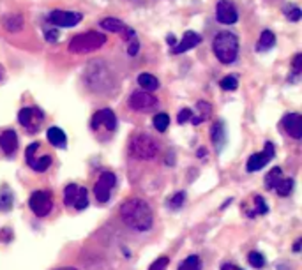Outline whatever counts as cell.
<instances>
[{
	"label": "cell",
	"instance_id": "cell-11",
	"mask_svg": "<svg viewBox=\"0 0 302 270\" xmlns=\"http://www.w3.org/2000/svg\"><path fill=\"white\" fill-rule=\"evenodd\" d=\"M99 126H105L108 131H115L117 129V117L110 108H105V110H99L94 113L92 120H90V127L95 131Z\"/></svg>",
	"mask_w": 302,
	"mask_h": 270
},
{
	"label": "cell",
	"instance_id": "cell-26",
	"mask_svg": "<svg viewBox=\"0 0 302 270\" xmlns=\"http://www.w3.org/2000/svg\"><path fill=\"white\" fill-rule=\"evenodd\" d=\"M179 270H202V261L198 256H187L184 261L181 263Z\"/></svg>",
	"mask_w": 302,
	"mask_h": 270
},
{
	"label": "cell",
	"instance_id": "cell-39",
	"mask_svg": "<svg viewBox=\"0 0 302 270\" xmlns=\"http://www.w3.org/2000/svg\"><path fill=\"white\" fill-rule=\"evenodd\" d=\"M300 71H302V55L297 53V55L293 57V72H295V75H300Z\"/></svg>",
	"mask_w": 302,
	"mask_h": 270
},
{
	"label": "cell",
	"instance_id": "cell-2",
	"mask_svg": "<svg viewBox=\"0 0 302 270\" xmlns=\"http://www.w3.org/2000/svg\"><path fill=\"white\" fill-rule=\"evenodd\" d=\"M214 55L223 64H232L239 55V39L232 32H219L212 42Z\"/></svg>",
	"mask_w": 302,
	"mask_h": 270
},
{
	"label": "cell",
	"instance_id": "cell-43",
	"mask_svg": "<svg viewBox=\"0 0 302 270\" xmlns=\"http://www.w3.org/2000/svg\"><path fill=\"white\" fill-rule=\"evenodd\" d=\"M300 244H302V238H299V240L295 242V246H293V251H295V253H299L300 251Z\"/></svg>",
	"mask_w": 302,
	"mask_h": 270
},
{
	"label": "cell",
	"instance_id": "cell-10",
	"mask_svg": "<svg viewBox=\"0 0 302 270\" xmlns=\"http://www.w3.org/2000/svg\"><path fill=\"white\" fill-rule=\"evenodd\" d=\"M216 18L223 25H233L237 21V18H239V14H237L235 6L230 0H219L216 6Z\"/></svg>",
	"mask_w": 302,
	"mask_h": 270
},
{
	"label": "cell",
	"instance_id": "cell-17",
	"mask_svg": "<svg viewBox=\"0 0 302 270\" xmlns=\"http://www.w3.org/2000/svg\"><path fill=\"white\" fill-rule=\"evenodd\" d=\"M210 138H212V143L216 146L217 150L221 149V146L224 145V140H226V133H224V126L221 120H217L216 124L212 126V129H210Z\"/></svg>",
	"mask_w": 302,
	"mask_h": 270
},
{
	"label": "cell",
	"instance_id": "cell-5",
	"mask_svg": "<svg viewBox=\"0 0 302 270\" xmlns=\"http://www.w3.org/2000/svg\"><path fill=\"white\" fill-rule=\"evenodd\" d=\"M29 207L37 217H44L52 212L53 208V196L48 191H36L32 192L29 200Z\"/></svg>",
	"mask_w": 302,
	"mask_h": 270
},
{
	"label": "cell",
	"instance_id": "cell-24",
	"mask_svg": "<svg viewBox=\"0 0 302 270\" xmlns=\"http://www.w3.org/2000/svg\"><path fill=\"white\" fill-rule=\"evenodd\" d=\"M283 179V171H281V168H272L269 173H267V177H265V187L267 189H274L276 187V184L279 182V180Z\"/></svg>",
	"mask_w": 302,
	"mask_h": 270
},
{
	"label": "cell",
	"instance_id": "cell-8",
	"mask_svg": "<svg viewBox=\"0 0 302 270\" xmlns=\"http://www.w3.org/2000/svg\"><path fill=\"white\" fill-rule=\"evenodd\" d=\"M43 118H44V113L36 106H27V108H23V110H20V113H18V120H20V124L23 126L27 131H30V133L39 129Z\"/></svg>",
	"mask_w": 302,
	"mask_h": 270
},
{
	"label": "cell",
	"instance_id": "cell-35",
	"mask_svg": "<svg viewBox=\"0 0 302 270\" xmlns=\"http://www.w3.org/2000/svg\"><path fill=\"white\" fill-rule=\"evenodd\" d=\"M168 263H170V260H168L166 256H161V258H158V260H156L154 263L150 265V268H148V270H166Z\"/></svg>",
	"mask_w": 302,
	"mask_h": 270
},
{
	"label": "cell",
	"instance_id": "cell-20",
	"mask_svg": "<svg viewBox=\"0 0 302 270\" xmlns=\"http://www.w3.org/2000/svg\"><path fill=\"white\" fill-rule=\"evenodd\" d=\"M138 83L145 92H154L159 88V80L154 75H148V72H143V75L138 76Z\"/></svg>",
	"mask_w": 302,
	"mask_h": 270
},
{
	"label": "cell",
	"instance_id": "cell-27",
	"mask_svg": "<svg viewBox=\"0 0 302 270\" xmlns=\"http://www.w3.org/2000/svg\"><path fill=\"white\" fill-rule=\"evenodd\" d=\"M49 164H52V157L43 156V157H39V159H34L32 164H30V168L41 173V171H46V169L49 168Z\"/></svg>",
	"mask_w": 302,
	"mask_h": 270
},
{
	"label": "cell",
	"instance_id": "cell-44",
	"mask_svg": "<svg viewBox=\"0 0 302 270\" xmlns=\"http://www.w3.org/2000/svg\"><path fill=\"white\" fill-rule=\"evenodd\" d=\"M168 42H170V44H173V42H175L173 36H168Z\"/></svg>",
	"mask_w": 302,
	"mask_h": 270
},
{
	"label": "cell",
	"instance_id": "cell-14",
	"mask_svg": "<svg viewBox=\"0 0 302 270\" xmlns=\"http://www.w3.org/2000/svg\"><path fill=\"white\" fill-rule=\"evenodd\" d=\"M202 41V37L198 36L196 32H186L184 37H182V41L179 42V44H175L173 48H171V53H175V55H179V53H184V52H189V50H193L194 46H198Z\"/></svg>",
	"mask_w": 302,
	"mask_h": 270
},
{
	"label": "cell",
	"instance_id": "cell-16",
	"mask_svg": "<svg viewBox=\"0 0 302 270\" xmlns=\"http://www.w3.org/2000/svg\"><path fill=\"white\" fill-rule=\"evenodd\" d=\"M272 157L274 156H270V154L265 152V150H263V152H258V154H253V156L247 159V164H246L247 171H258V169H262L263 166H265Z\"/></svg>",
	"mask_w": 302,
	"mask_h": 270
},
{
	"label": "cell",
	"instance_id": "cell-21",
	"mask_svg": "<svg viewBox=\"0 0 302 270\" xmlns=\"http://www.w3.org/2000/svg\"><path fill=\"white\" fill-rule=\"evenodd\" d=\"M48 141L53 146H66V133L60 127H49L48 129Z\"/></svg>",
	"mask_w": 302,
	"mask_h": 270
},
{
	"label": "cell",
	"instance_id": "cell-23",
	"mask_svg": "<svg viewBox=\"0 0 302 270\" xmlns=\"http://www.w3.org/2000/svg\"><path fill=\"white\" fill-rule=\"evenodd\" d=\"M72 207L78 208V210H83L85 207H89V192H87L85 187H78L74 202H72Z\"/></svg>",
	"mask_w": 302,
	"mask_h": 270
},
{
	"label": "cell",
	"instance_id": "cell-4",
	"mask_svg": "<svg viewBox=\"0 0 302 270\" xmlns=\"http://www.w3.org/2000/svg\"><path fill=\"white\" fill-rule=\"evenodd\" d=\"M105 42H106V37L103 36V34L90 30V32H83V34H78V36L72 37L71 42H69V52H72V53H90V52L99 50L103 44H105Z\"/></svg>",
	"mask_w": 302,
	"mask_h": 270
},
{
	"label": "cell",
	"instance_id": "cell-22",
	"mask_svg": "<svg viewBox=\"0 0 302 270\" xmlns=\"http://www.w3.org/2000/svg\"><path fill=\"white\" fill-rule=\"evenodd\" d=\"M4 27H6V30H9V32H18V30L23 29V16H20V14L7 16L6 20H4Z\"/></svg>",
	"mask_w": 302,
	"mask_h": 270
},
{
	"label": "cell",
	"instance_id": "cell-42",
	"mask_svg": "<svg viewBox=\"0 0 302 270\" xmlns=\"http://www.w3.org/2000/svg\"><path fill=\"white\" fill-rule=\"evenodd\" d=\"M221 270H242V268H239L237 265H232V263H226V265H223V268Z\"/></svg>",
	"mask_w": 302,
	"mask_h": 270
},
{
	"label": "cell",
	"instance_id": "cell-1",
	"mask_svg": "<svg viewBox=\"0 0 302 270\" xmlns=\"http://www.w3.org/2000/svg\"><path fill=\"white\" fill-rule=\"evenodd\" d=\"M120 219L125 226H129L135 231H147L152 228L154 214L147 202L140 198L125 200L120 207Z\"/></svg>",
	"mask_w": 302,
	"mask_h": 270
},
{
	"label": "cell",
	"instance_id": "cell-29",
	"mask_svg": "<svg viewBox=\"0 0 302 270\" xmlns=\"http://www.w3.org/2000/svg\"><path fill=\"white\" fill-rule=\"evenodd\" d=\"M76 191H78V186H76V184H69V186L64 189V203H66V205H72Z\"/></svg>",
	"mask_w": 302,
	"mask_h": 270
},
{
	"label": "cell",
	"instance_id": "cell-45",
	"mask_svg": "<svg viewBox=\"0 0 302 270\" xmlns=\"http://www.w3.org/2000/svg\"><path fill=\"white\" fill-rule=\"evenodd\" d=\"M57 270H76V268H72V267H62V268H57Z\"/></svg>",
	"mask_w": 302,
	"mask_h": 270
},
{
	"label": "cell",
	"instance_id": "cell-7",
	"mask_svg": "<svg viewBox=\"0 0 302 270\" xmlns=\"http://www.w3.org/2000/svg\"><path fill=\"white\" fill-rule=\"evenodd\" d=\"M115 184H117V177L113 175L112 171L103 173V175L99 177L97 182H95V187H94L95 200H97L99 203H106V202H108L110 194H112V189L115 187Z\"/></svg>",
	"mask_w": 302,
	"mask_h": 270
},
{
	"label": "cell",
	"instance_id": "cell-36",
	"mask_svg": "<svg viewBox=\"0 0 302 270\" xmlns=\"http://www.w3.org/2000/svg\"><path fill=\"white\" fill-rule=\"evenodd\" d=\"M191 118H193V111H191L189 108H184V110H181V113H179L177 120H179V124H186V122H191Z\"/></svg>",
	"mask_w": 302,
	"mask_h": 270
},
{
	"label": "cell",
	"instance_id": "cell-25",
	"mask_svg": "<svg viewBox=\"0 0 302 270\" xmlns=\"http://www.w3.org/2000/svg\"><path fill=\"white\" fill-rule=\"evenodd\" d=\"M274 189L278 191L279 196H288L293 189V180L290 179V177H283V179L276 184V187Z\"/></svg>",
	"mask_w": 302,
	"mask_h": 270
},
{
	"label": "cell",
	"instance_id": "cell-3",
	"mask_svg": "<svg viewBox=\"0 0 302 270\" xmlns=\"http://www.w3.org/2000/svg\"><path fill=\"white\" fill-rule=\"evenodd\" d=\"M129 152L136 159H154L159 152V145L156 143L154 138H150L148 134L140 133L135 134L129 141Z\"/></svg>",
	"mask_w": 302,
	"mask_h": 270
},
{
	"label": "cell",
	"instance_id": "cell-30",
	"mask_svg": "<svg viewBox=\"0 0 302 270\" xmlns=\"http://www.w3.org/2000/svg\"><path fill=\"white\" fill-rule=\"evenodd\" d=\"M283 13H285V16L288 18V20H292V21H299L300 20V9L297 6H286L285 9H283Z\"/></svg>",
	"mask_w": 302,
	"mask_h": 270
},
{
	"label": "cell",
	"instance_id": "cell-41",
	"mask_svg": "<svg viewBox=\"0 0 302 270\" xmlns=\"http://www.w3.org/2000/svg\"><path fill=\"white\" fill-rule=\"evenodd\" d=\"M44 36H46V41H49V42H55L57 39H59V32H57V30H46Z\"/></svg>",
	"mask_w": 302,
	"mask_h": 270
},
{
	"label": "cell",
	"instance_id": "cell-34",
	"mask_svg": "<svg viewBox=\"0 0 302 270\" xmlns=\"http://www.w3.org/2000/svg\"><path fill=\"white\" fill-rule=\"evenodd\" d=\"M13 205V196L11 192H2L0 194V210H9Z\"/></svg>",
	"mask_w": 302,
	"mask_h": 270
},
{
	"label": "cell",
	"instance_id": "cell-28",
	"mask_svg": "<svg viewBox=\"0 0 302 270\" xmlns=\"http://www.w3.org/2000/svg\"><path fill=\"white\" fill-rule=\"evenodd\" d=\"M168 126H170V117H168L166 113H158L154 117V127H156V131H159V133H164V131L168 129Z\"/></svg>",
	"mask_w": 302,
	"mask_h": 270
},
{
	"label": "cell",
	"instance_id": "cell-12",
	"mask_svg": "<svg viewBox=\"0 0 302 270\" xmlns=\"http://www.w3.org/2000/svg\"><path fill=\"white\" fill-rule=\"evenodd\" d=\"M283 127L292 136L293 140H300L302 138V117L299 113H288L283 118Z\"/></svg>",
	"mask_w": 302,
	"mask_h": 270
},
{
	"label": "cell",
	"instance_id": "cell-18",
	"mask_svg": "<svg viewBox=\"0 0 302 270\" xmlns=\"http://www.w3.org/2000/svg\"><path fill=\"white\" fill-rule=\"evenodd\" d=\"M274 44H276V36H274L270 30H263L258 42H256V52H267V50H270Z\"/></svg>",
	"mask_w": 302,
	"mask_h": 270
},
{
	"label": "cell",
	"instance_id": "cell-13",
	"mask_svg": "<svg viewBox=\"0 0 302 270\" xmlns=\"http://www.w3.org/2000/svg\"><path fill=\"white\" fill-rule=\"evenodd\" d=\"M101 27L105 30H108V32L124 34V39H128V41L131 39V37H135V30L128 29V27H125L120 20H117V18H105V20L101 21Z\"/></svg>",
	"mask_w": 302,
	"mask_h": 270
},
{
	"label": "cell",
	"instance_id": "cell-33",
	"mask_svg": "<svg viewBox=\"0 0 302 270\" xmlns=\"http://www.w3.org/2000/svg\"><path fill=\"white\" fill-rule=\"evenodd\" d=\"M184 200H186V194L184 192H175L173 196H171V200H170V207L171 208H181L182 205H184Z\"/></svg>",
	"mask_w": 302,
	"mask_h": 270
},
{
	"label": "cell",
	"instance_id": "cell-15",
	"mask_svg": "<svg viewBox=\"0 0 302 270\" xmlns=\"http://www.w3.org/2000/svg\"><path fill=\"white\" fill-rule=\"evenodd\" d=\"M0 149L4 150V154L7 156H13L18 149V134L13 129L2 131L0 134Z\"/></svg>",
	"mask_w": 302,
	"mask_h": 270
},
{
	"label": "cell",
	"instance_id": "cell-6",
	"mask_svg": "<svg viewBox=\"0 0 302 270\" xmlns=\"http://www.w3.org/2000/svg\"><path fill=\"white\" fill-rule=\"evenodd\" d=\"M128 104L133 111H140V113H148L158 106V99L148 92H133L128 99Z\"/></svg>",
	"mask_w": 302,
	"mask_h": 270
},
{
	"label": "cell",
	"instance_id": "cell-32",
	"mask_svg": "<svg viewBox=\"0 0 302 270\" xmlns=\"http://www.w3.org/2000/svg\"><path fill=\"white\" fill-rule=\"evenodd\" d=\"M249 263L253 265L255 268H262L263 265H265V258H263V254L253 251V253H249Z\"/></svg>",
	"mask_w": 302,
	"mask_h": 270
},
{
	"label": "cell",
	"instance_id": "cell-37",
	"mask_svg": "<svg viewBox=\"0 0 302 270\" xmlns=\"http://www.w3.org/2000/svg\"><path fill=\"white\" fill-rule=\"evenodd\" d=\"M255 203H256V214H267V203L262 196H255Z\"/></svg>",
	"mask_w": 302,
	"mask_h": 270
},
{
	"label": "cell",
	"instance_id": "cell-19",
	"mask_svg": "<svg viewBox=\"0 0 302 270\" xmlns=\"http://www.w3.org/2000/svg\"><path fill=\"white\" fill-rule=\"evenodd\" d=\"M196 108H198V115H196V117L193 115V118H191V124H194V126H198V124H202V122H205L210 117V113H212V106H210L209 103H205V101L198 103Z\"/></svg>",
	"mask_w": 302,
	"mask_h": 270
},
{
	"label": "cell",
	"instance_id": "cell-40",
	"mask_svg": "<svg viewBox=\"0 0 302 270\" xmlns=\"http://www.w3.org/2000/svg\"><path fill=\"white\" fill-rule=\"evenodd\" d=\"M138 48H140V44H138V41H136V37H131V39H129V55H136V53H138Z\"/></svg>",
	"mask_w": 302,
	"mask_h": 270
},
{
	"label": "cell",
	"instance_id": "cell-38",
	"mask_svg": "<svg viewBox=\"0 0 302 270\" xmlns=\"http://www.w3.org/2000/svg\"><path fill=\"white\" fill-rule=\"evenodd\" d=\"M39 149V143H30L29 146H27V161H29V164H32L34 161V154H36V150Z\"/></svg>",
	"mask_w": 302,
	"mask_h": 270
},
{
	"label": "cell",
	"instance_id": "cell-9",
	"mask_svg": "<svg viewBox=\"0 0 302 270\" xmlns=\"http://www.w3.org/2000/svg\"><path fill=\"white\" fill-rule=\"evenodd\" d=\"M49 21L57 27L69 29V27H74L82 21V14L80 13H69V11H62V9H55V11L49 13Z\"/></svg>",
	"mask_w": 302,
	"mask_h": 270
},
{
	"label": "cell",
	"instance_id": "cell-31",
	"mask_svg": "<svg viewBox=\"0 0 302 270\" xmlns=\"http://www.w3.org/2000/svg\"><path fill=\"white\" fill-rule=\"evenodd\" d=\"M237 87H239L237 76H226V78L221 80V88H223V90H235Z\"/></svg>",
	"mask_w": 302,
	"mask_h": 270
}]
</instances>
